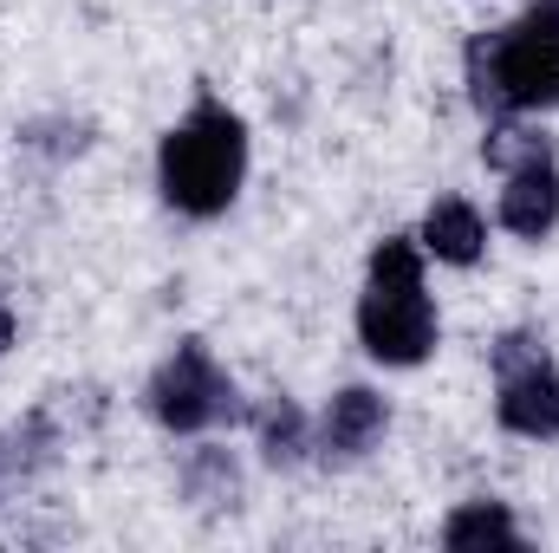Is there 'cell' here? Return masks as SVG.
Returning a JSON list of instances; mask_svg holds the SVG:
<instances>
[{
    "mask_svg": "<svg viewBox=\"0 0 559 553\" xmlns=\"http://www.w3.org/2000/svg\"><path fill=\"white\" fill-rule=\"evenodd\" d=\"M488 163H501V169H521V163H534V156H554V143L534 138V131H521V125H501L495 118V131H488Z\"/></svg>",
    "mask_w": 559,
    "mask_h": 553,
    "instance_id": "cell-11",
    "label": "cell"
},
{
    "mask_svg": "<svg viewBox=\"0 0 559 553\" xmlns=\"http://www.w3.org/2000/svg\"><path fill=\"white\" fill-rule=\"evenodd\" d=\"M248 183V125L215 105V98H195L182 125H169V138L156 150V189L176 215H222Z\"/></svg>",
    "mask_w": 559,
    "mask_h": 553,
    "instance_id": "cell-1",
    "label": "cell"
},
{
    "mask_svg": "<svg viewBox=\"0 0 559 553\" xmlns=\"http://www.w3.org/2000/svg\"><path fill=\"white\" fill-rule=\"evenodd\" d=\"M468 92L475 105L495 118H521V111H554L559 105V26L527 7L514 26L475 33L468 39Z\"/></svg>",
    "mask_w": 559,
    "mask_h": 553,
    "instance_id": "cell-2",
    "label": "cell"
},
{
    "mask_svg": "<svg viewBox=\"0 0 559 553\" xmlns=\"http://www.w3.org/2000/svg\"><path fill=\"white\" fill-rule=\"evenodd\" d=\"M150 416L163 423V430H176V436H202V430H215V423H228V416L241 411V398H235V378L215 365V352L202 345V339H182L163 365H156V378H150Z\"/></svg>",
    "mask_w": 559,
    "mask_h": 553,
    "instance_id": "cell-4",
    "label": "cell"
},
{
    "mask_svg": "<svg viewBox=\"0 0 559 553\" xmlns=\"http://www.w3.org/2000/svg\"><path fill=\"white\" fill-rule=\"evenodd\" d=\"M7 345H13V313H7V299H0V358H7Z\"/></svg>",
    "mask_w": 559,
    "mask_h": 553,
    "instance_id": "cell-12",
    "label": "cell"
},
{
    "mask_svg": "<svg viewBox=\"0 0 559 553\" xmlns=\"http://www.w3.org/2000/svg\"><path fill=\"white\" fill-rule=\"evenodd\" d=\"M261 443H267V462H299L306 456V423H299V411L286 398L261 416Z\"/></svg>",
    "mask_w": 559,
    "mask_h": 553,
    "instance_id": "cell-10",
    "label": "cell"
},
{
    "mask_svg": "<svg viewBox=\"0 0 559 553\" xmlns=\"http://www.w3.org/2000/svg\"><path fill=\"white\" fill-rule=\"evenodd\" d=\"M534 7H540V13H547V20L559 26V0H534Z\"/></svg>",
    "mask_w": 559,
    "mask_h": 553,
    "instance_id": "cell-13",
    "label": "cell"
},
{
    "mask_svg": "<svg viewBox=\"0 0 559 553\" xmlns=\"http://www.w3.org/2000/svg\"><path fill=\"white\" fill-rule=\"evenodd\" d=\"M442 548L468 553V548H521V528L508 515V502H462L442 521Z\"/></svg>",
    "mask_w": 559,
    "mask_h": 553,
    "instance_id": "cell-9",
    "label": "cell"
},
{
    "mask_svg": "<svg viewBox=\"0 0 559 553\" xmlns=\"http://www.w3.org/2000/svg\"><path fill=\"white\" fill-rule=\"evenodd\" d=\"M358 339L378 365L411 372L436 352V306L423 293V248L411 235H384L358 293Z\"/></svg>",
    "mask_w": 559,
    "mask_h": 553,
    "instance_id": "cell-3",
    "label": "cell"
},
{
    "mask_svg": "<svg viewBox=\"0 0 559 553\" xmlns=\"http://www.w3.org/2000/svg\"><path fill=\"white\" fill-rule=\"evenodd\" d=\"M423 255H436V261H449V268H475L481 261V248H488V222H481V209L475 202H462V196H442L429 215H423Z\"/></svg>",
    "mask_w": 559,
    "mask_h": 553,
    "instance_id": "cell-8",
    "label": "cell"
},
{
    "mask_svg": "<svg viewBox=\"0 0 559 553\" xmlns=\"http://www.w3.org/2000/svg\"><path fill=\"white\" fill-rule=\"evenodd\" d=\"M495 416H501V430L534 436V443L559 436V372L547 345L527 332H508L495 345Z\"/></svg>",
    "mask_w": 559,
    "mask_h": 553,
    "instance_id": "cell-5",
    "label": "cell"
},
{
    "mask_svg": "<svg viewBox=\"0 0 559 553\" xmlns=\"http://www.w3.org/2000/svg\"><path fill=\"white\" fill-rule=\"evenodd\" d=\"M384 430H391V404L371 385H345L319 416V456L325 462H358L384 443Z\"/></svg>",
    "mask_w": 559,
    "mask_h": 553,
    "instance_id": "cell-6",
    "label": "cell"
},
{
    "mask_svg": "<svg viewBox=\"0 0 559 553\" xmlns=\"http://www.w3.org/2000/svg\"><path fill=\"white\" fill-rule=\"evenodd\" d=\"M559 222V169L554 156H534L521 169H508V189H501V228L521 235V242H540Z\"/></svg>",
    "mask_w": 559,
    "mask_h": 553,
    "instance_id": "cell-7",
    "label": "cell"
}]
</instances>
